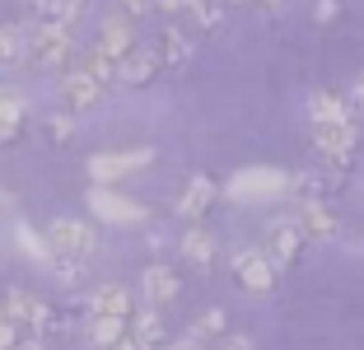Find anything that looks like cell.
<instances>
[{
  "instance_id": "27",
  "label": "cell",
  "mask_w": 364,
  "mask_h": 350,
  "mask_svg": "<svg viewBox=\"0 0 364 350\" xmlns=\"http://www.w3.org/2000/svg\"><path fill=\"white\" fill-rule=\"evenodd\" d=\"M80 70H85L89 80H98L103 89L112 85V80H117V61H107V56L98 52V47H89V52H85V61H80Z\"/></svg>"
},
{
  "instance_id": "14",
  "label": "cell",
  "mask_w": 364,
  "mask_h": 350,
  "mask_svg": "<svg viewBox=\"0 0 364 350\" xmlns=\"http://www.w3.org/2000/svg\"><path fill=\"white\" fill-rule=\"evenodd\" d=\"M150 52H154V61H159V70H178V65L192 61V38L168 23V28H159V38H154Z\"/></svg>"
},
{
  "instance_id": "24",
  "label": "cell",
  "mask_w": 364,
  "mask_h": 350,
  "mask_svg": "<svg viewBox=\"0 0 364 350\" xmlns=\"http://www.w3.org/2000/svg\"><path fill=\"white\" fill-rule=\"evenodd\" d=\"M14 243H19V253L28 257V262H38V266H52V248H47V238L33 224H14Z\"/></svg>"
},
{
  "instance_id": "25",
  "label": "cell",
  "mask_w": 364,
  "mask_h": 350,
  "mask_svg": "<svg viewBox=\"0 0 364 350\" xmlns=\"http://www.w3.org/2000/svg\"><path fill=\"white\" fill-rule=\"evenodd\" d=\"M225 336V308H205V313H196V322H192V332H187V341H196V346H210V341H220Z\"/></svg>"
},
{
  "instance_id": "18",
  "label": "cell",
  "mask_w": 364,
  "mask_h": 350,
  "mask_svg": "<svg viewBox=\"0 0 364 350\" xmlns=\"http://www.w3.org/2000/svg\"><path fill=\"white\" fill-rule=\"evenodd\" d=\"M341 182H346V173H332V169H309V173H299V178H289V187L299 191L304 201H327L332 191H341Z\"/></svg>"
},
{
  "instance_id": "31",
  "label": "cell",
  "mask_w": 364,
  "mask_h": 350,
  "mask_svg": "<svg viewBox=\"0 0 364 350\" xmlns=\"http://www.w3.org/2000/svg\"><path fill=\"white\" fill-rule=\"evenodd\" d=\"M215 350H252V336H238V332H234V336H220Z\"/></svg>"
},
{
  "instance_id": "13",
  "label": "cell",
  "mask_w": 364,
  "mask_h": 350,
  "mask_svg": "<svg viewBox=\"0 0 364 350\" xmlns=\"http://www.w3.org/2000/svg\"><path fill=\"white\" fill-rule=\"evenodd\" d=\"M89 318H131V290L117 285V280H107V285H94L85 299Z\"/></svg>"
},
{
  "instance_id": "5",
  "label": "cell",
  "mask_w": 364,
  "mask_h": 350,
  "mask_svg": "<svg viewBox=\"0 0 364 350\" xmlns=\"http://www.w3.org/2000/svg\"><path fill=\"white\" fill-rule=\"evenodd\" d=\"M229 271H234V285L243 290V295H271L276 290V262H271L262 248H238L234 257H229Z\"/></svg>"
},
{
  "instance_id": "3",
  "label": "cell",
  "mask_w": 364,
  "mask_h": 350,
  "mask_svg": "<svg viewBox=\"0 0 364 350\" xmlns=\"http://www.w3.org/2000/svg\"><path fill=\"white\" fill-rule=\"evenodd\" d=\"M43 238H47V248H52V257H65V262H80V266L98 253V229L89 220H75V215L52 220Z\"/></svg>"
},
{
  "instance_id": "19",
  "label": "cell",
  "mask_w": 364,
  "mask_h": 350,
  "mask_svg": "<svg viewBox=\"0 0 364 350\" xmlns=\"http://www.w3.org/2000/svg\"><path fill=\"white\" fill-rule=\"evenodd\" d=\"M127 332L140 341V350H164V346H168V332H164L159 308H140V313H131Z\"/></svg>"
},
{
  "instance_id": "26",
  "label": "cell",
  "mask_w": 364,
  "mask_h": 350,
  "mask_svg": "<svg viewBox=\"0 0 364 350\" xmlns=\"http://www.w3.org/2000/svg\"><path fill=\"white\" fill-rule=\"evenodd\" d=\"M122 336H127V318H89V341L94 346L112 350Z\"/></svg>"
},
{
  "instance_id": "11",
  "label": "cell",
  "mask_w": 364,
  "mask_h": 350,
  "mask_svg": "<svg viewBox=\"0 0 364 350\" xmlns=\"http://www.w3.org/2000/svg\"><path fill=\"white\" fill-rule=\"evenodd\" d=\"M294 224H299L304 243H309V238H313V243H332L336 233H341V220H336V211L327 201H304Z\"/></svg>"
},
{
  "instance_id": "29",
  "label": "cell",
  "mask_w": 364,
  "mask_h": 350,
  "mask_svg": "<svg viewBox=\"0 0 364 350\" xmlns=\"http://www.w3.org/2000/svg\"><path fill=\"white\" fill-rule=\"evenodd\" d=\"M117 5H122V14H127V19H140V14L154 10V0H117Z\"/></svg>"
},
{
  "instance_id": "33",
  "label": "cell",
  "mask_w": 364,
  "mask_h": 350,
  "mask_svg": "<svg viewBox=\"0 0 364 350\" xmlns=\"http://www.w3.org/2000/svg\"><path fill=\"white\" fill-rule=\"evenodd\" d=\"M346 107H355V112H364V70L355 75V85H350V103Z\"/></svg>"
},
{
  "instance_id": "38",
  "label": "cell",
  "mask_w": 364,
  "mask_h": 350,
  "mask_svg": "<svg viewBox=\"0 0 364 350\" xmlns=\"http://www.w3.org/2000/svg\"><path fill=\"white\" fill-rule=\"evenodd\" d=\"M159 10H182V0H154Z\"/></svg>"
},
{
  "instance_id": "6",
  "label": "cell",
  "mask_w": 364,
  "mask_h": 350,
  "mask_svg": "<svg viewBox=\"0 0 364 350\" xmlns=\"http://www.w3.org/2000/svg\"><path fill=\"white\" fill-rule=\"evenodd\" d=\"M355 140H360L355 117H350V122H322V127H313V145H318V154H322V169H332V173L350 169Z\"/></svg>"
},
{
  "instance_id": "35",
  "label": "cell",
  "mask_w": 364,
  "mask_h": 350,
  "mask_svg": "<svg viewBox=\"0 0 364 350\" xmlns=\"http://www.w3.org/2000/svg\"><path fill=\"white\" fill-rule=\"evenodd\" d=\"M112 350H140V341H136V336H131V332H127V336H122V341H117V346H112Z\"/></svg>"
},
{
  "instance_id": "17",
  "label": "cell",
  "mask_w": 364,
  "mask_h": 350,
  "mask_svg": "<svg viewBox=\"0 0 364 350\" xmlns=\"http://www.w3.org/2000/svg\"><path fill=\"white\" fill-rule=\"evenodd\" d=\"M215 196H220V187H215V182L205 178V173H196V178L187 182V187H182V196H178V215L196 224V220H201V215L215 206Z\"/></svg>"
},
{
  "instance_id": "21",
  "label": "cell",
  "mask_w": 364,
  "mask_h": 350,
  "mask_svg": "<svg viewBox=\"0 0 364 350\" xmlns=\"http://www.w3.org/2000/svg\"><path fill=\"white\" fill-rule=\"evenodd\" d=\"M182 262H192L196 271H210V262H215V238L201 229V224H192V229L182 233Z\"/></svg>"
},
{
  "instance_id": "28",
  "label": "cell",
  "mask_w": 364,
  "mask_h": 350,
  "mask_svg": "<svg viewBox=\"0 0 364 350\" xmlns=\"http://www.w3.org/2000/svg\"><path fill=\"white\" fill-rule=\"evenodd\" d=\"M43 136H47V145H70V140H75V117L70 112L43 117Z\"/></svg>"
},
{
  "instance_id": "30",
  "label": "cell",
  "mask_w": 364,
  "mask_h": 350,
  "mask_svg": "<svg viewBox=\"0 0 364 350\" xmlns=\"http://www.w3.org/2000/svg\"><path fill=\"white\" fill-rule=\"evenodd\" d=\"M19 327H14V322H5V318H0V350H14V346H19Z\"/></svg>"
},
{
  "instance_id": "39",
  "label": "cell",
  "mask_w": 364,
  "mask_h": 350,
  "mask_svg": "<svg viewBox=\"0 0 364 350\" xmlns=\"http://www.w3.org/2000/svg\"><path fill=\"white\" fill-rule=\"evenodd\" d=\"M70 5H75V10H85V5H89V0H70Z\"/></svg>"
},
{
  "instance_id": "9",
  "label": "cell",
  "mask_w": 364,
  "mask_h": 350,
  "mask_svg": "<svg viewBox=\"0 0 364 350\" xmlns=\"http://www.w3.org/2000/svg\"><path fill=\"white\" fill-rule=\"evenodd\" d=\"M262 253L276 262V271H280V266H294V262H299V253H304L299 224H294V220H271L267 224V248H262Z\"/></svg>"
},
{
  "instance_id": "32",
  "label": "cell",
  "mask_w": 364,
  "mask_h": 350,
  "mask_svg": "<svg viewBox=\"0 0 364 350\" xmlns=\"http://www.w3.org/2000/svg\"><path fill=\"white\" fill-rule=\"evenodd\" d=\"M313 19H318V23H332L336 19V0H318V5H313Z\"/></svg>"
},
{
  "instance_id": "4",
  "label": "cell",
  "mask_w": 364,
  "mask_h": 350,
  "mask_svg": "<svg viewBox=\"0 0 364 350\" xmlns=\"http://www.w3.org/2000/svg\"><path fill=\"white\" fill-rule=\"evenodd\" d=\"M154 164V149L150 145H136V149H103V154H89V178L94 187H112L117 178H131V173L150 169Z\"/></svg>"
},
{
  "instance_id": "16",
  "label": "cell",
  "mask_w": 364,
  "mask_h": 350,
  "mask_svg": "<svg viewBox=\"0 0 364 350\" xmlns=\"http://www.w3.org/2000/svg\"><path fill=\"white\" fill-rule=\"evenodd\" d=\"M154 75H159V61H154V52L150 47H131L127 56L117 61V85H131V89H140V85H150Z\"/></svg>"
},
{
  "instance_id": "7",
  "label": "cell",
  "mask_w": 364,
  "mask_h": 350,
  "mask_svg": "<svg viewBox=\"0 0 364 350\" xmlns=\"http://www.w3.org/2000/svg\"><path fill=\"white\" fill-rule=\"evenodd\" d=\"M280 191H289V173H280V169H243L225 182L229 201H271Z\"/></svg>"
},
{
  "instance_id": "1",
  "label": "cell",
  "mask_w": 364,
  "mask_h": 350,
  "mask_svg": "<svg viewBox=\"0 0 364 350\" xmlns=\"http://www.w3.org/2000/svg\"><path fill=\"white\" fill-rule=\"evenodd\" d=\"M0 318L5 322H14V327H28V332H61L65 322H61V313H56L47 299H38L33 290H23V285H10L5 295H0Z\"/></svg>"
},
{
  "instance_id": "20",
  "label": "cell",
  "mask_w": 364,
  "mask_h": 350,
  "mask_svg": "<svg viewBox=\"0 0 364 350\" xmlns=\"http://www.w3.org/2000/svg\"><path fill=\"white\" fill-rule=\"evenodd\" d=\"M28 127V107L14 89H0V145H14Z\"/></svg>"
},
{
  "instance_id": "22",
  "label": "cell",
  "mask_w": 364,
  "mask_h": 350,
  "mask_svg": "<svg viewBox=\"0 0 364 350\" xmlns=\"http://www.w3.org/2000/svg\"><path fill=\"white\" fill-rule=\"evenodd\" d=\"M28 61V33H23V23H0V70L5 65H23Z\"/></svg>"
},
{
  "instance_id": "34",
  "label": "cell",
  "mask_w": 364,
  "mask_h": 350,
  "mask_svg": "<svg viewBox=\"0 0 364 350\" xmlns=\"http://www.w3.org/2000/svg\"><path fill=\"white\" fill-rule=\"evenodd\" d=\"M252 5H257L262 14H285V5H289V0H252Z\"/></svg>"
},
{
  "instance_id": "10",
  "label": "cell",
  "mask_w": 364,
  "mask_h": 350,
  "mask_svg": "<svg viewBox=\"0 0 364 350\" xmlns=\"http://www.w3.org/2000/svg\"><path fill=\"white\" fill-rule=\"evenodd\" d=\"M61 103H65V112L75 117V112H89V107H98L103 103V85L98 80H89L85 70H65L61 75Z\"/></svg>"
},
{
  "instance_id": "15",
  "label": "cell",
  "mask_w": 364,
  "mask_h": 350,
  "mask_svg": "<svg viewBox=\"0 0 364 350\" xmlns=\"http://www.w3.org/2000/svg\"><path fill=\"white\" fill-rule=\"evenodd\" d=\"M178 271L168 266H145V276H140V295H145V308H168L178 299Z\"/></svg>"
},
{
  "instance_id": "2",
  "label": "cell",
  "mask_w": 364,
  "mask_h": 350,
  "mask_svg": "<svg viewBox=\"0 0 364 350\" xmlns=\"http://www.w3.org/2000/svg\"><path fill=\"white\" fill-rule=\"evenodd\" d=\"M28 33V61L38 70H65L70 56H75V33L65 28V23H23Z\"/></svg>"
},
{
  "instance_id": "8",
  "label": "cell",
  "mask_w": 364,
  "mask_h": 350,
  "mask_svg": "<svg viewBox=\"0 0 364 350\" xmlns=\"http://www.w3.org/2000/svg\"><path fill=\"white\" fill-rule=\"evenodd\" d=\"M89 211H94V220H103V224H145L150 220L145 206L131 201V196H122V191H112V187L89 191Z\"/></svg>"
},
{
  "instance_id": "37",
  "label": "cell",
  "mask_w": 364,
  "mask_h": 350,
  "mask_svg": "<svg viewBox=\"0 0 364 350\" xmlns=\"http://www.w3.org/2000/svg\"><path fill=\"white\" fill-rule=\"evenodd\" d=\"M14 350H47V346H43V341H38V336H33V341H19V346H14Z\"/></svg>"
},
{
  "instance_id": "23",
  "label": "cell",
  "mask_w": 364,
  "mask_h": 350,
  "mask_svg": "<svg viewBox=\"0 0 364 350\" xmlns=\"http://www.w3.org/2000/svg\"><path fill=\"white\" fill-rule=\"evenodd\" d=\"M309 117H313V127H322V122H350V107H346V98L318 89V94L309 98Z\"/></svg>"
},
{
  "instance_id": "36",
  "label": "cell",
  "mask_w": 364,
  "mask_h": 350,
  "mask_svg": "<svg viewBox=\"0 0 364 350\" xmlns=\"http://www.w3.org/2000/svg\"><path fill=\"white\" fill-rule=\"evenodd\" d=\"M164 350H201V346H196V341H187V336H182V341H173V346H164Z\"/></svg>"
},
{
  "instance_id": "12",
  "label": "cell",
  "mask_w": 364,
  "mask_h": 350,
  "mask_svg": "<svg viewBox=\"0 0 364 350\" xmlns=\"http://www.w3.org/2000/svg\"><path fill=\"white\" fill-rule=\"evenodd\" d=\"M94 47L107 56V61H122V56H127L131 47H136V28H131V19H127V14H107V19L98 23Z\"/></svg>"
},
{
  "instance_id": "40",
  "label": "cell",
  "mask_w": 364,
  "mask_h": 350,
  "mask_svg": "<svg viewBox=\"0 0 364 350\" xmlns=\"http://www.w3.org/2000/svg\"><path fill=\"white\" fill-rule=\"evenodd\" d=\"M0 201H5V191H0Z\"/></svg>"
}]
</instances>
